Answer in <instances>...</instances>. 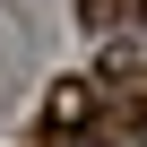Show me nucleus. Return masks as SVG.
<instances>
[{"instance_id": "2", "label": "nucleus", "mask_w": 147, "mask_h": 147, "mask_svg": "<svg viewBox=\"0 0 147 147\" xmlns=\"http://www.w3.org/2000/svg\"><path fill=\"white\" fill-rule=\"evenodd\" d=\"M104 87H113L130 113H147V61H138V52H104Z\"/></svg>"}, {"instance_id": "3", "label": "nucleus", "mask_w": 147, "mask_h": 147, "mask_svg": "<svg viewBox=\"0 0 147 147\" xmlns=\"http://www.w3.org/2000/svg\"><path fill=\"white\" fill-rule=\"evenodd\" d=\"M130 0H78V26H121Z\"/></svg>"}, {"instance_id": "1", "label": "nucleus", "mask_w": 147, "mask_h": 147, "mask_svg": "<svg viewBox=\"0 0 147 147\" xmlns=\"http://www.w3.org/2000/svg\"><path fill=\"white\" fill-rule=\"evenodd\" d=\"M87 121H95V87H87V78H61V87L43 95V113H35L43 138H69V130H87Z\"/></svg>"}]
</instances>
